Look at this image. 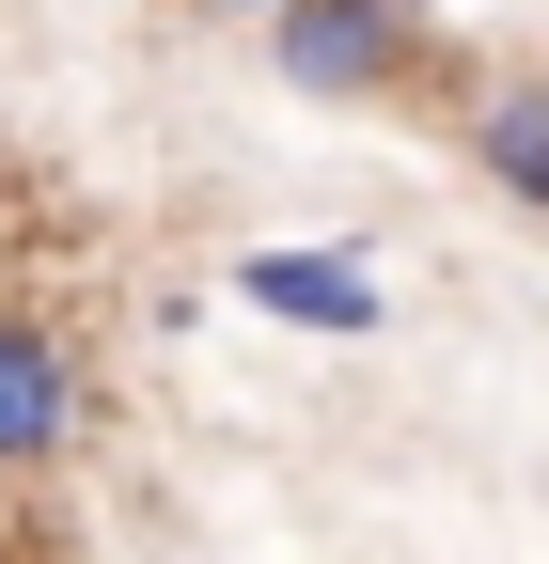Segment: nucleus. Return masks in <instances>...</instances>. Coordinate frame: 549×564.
Instances as JSON below:
<instances>
[{"label":"nucleus","mask_w":549,"mask_h":564,"mask_svg":"<svg viewBox=\"0 0 549 564\" xmlns=\"http://www.w3.org/2000/svg\"><path fill=\"white\" fill-rule=\"evenodd\" d=\"M189 17H267V0H189Z\"/></svg>","instance_id":"nucleus-5"},{"label":"nucleus","mask_w":549,"mask_h":564,"mask_svg":"<svg viewBox=\"0 0 549 564\" xmlns=\"http://www.w3.org/2000/svg\"><path fill=\"white\" fill-rule=\"evenodd\" d=\"M236 299L283 314V329H330V345H362V329L392 314L377 267H346V251H236Z\"/></svg>","instance_id":"nucleus-3"},{"label":"nucleus","mask_w":549,"mask_h":564,"mask_svg":"<svg viewBox=\"0 0 549 564\" xmlns=\"http://www.w3.org/2000/svg\"><path fill=\"white\" fill-rule=\"evenodd\" d=\"M267 63H283V95L377 110L440 63V32H424V0H267Z\"/></svg>","instance_id":"nucleus-1"},{"label":"nucleus","mask_w":549,"mask_h":564,"mask_svg":"<svg viewBox=\"0 0 549 564\" xmlns=\"http://www.w3.org/2000/svg\"><path fill=\"white\" fill-rule=\"evenodd\" d=\"M455 141H471V173H487L503 204H534V220H549V79H471Z\"/></svg>","instance_id":"nucleus-4"},{"label":"nucleus","mask_w":549,"mask_h":564,"mask_svg":"<svg viewBox=\"0 0 549 564\" xmlns=\"http://www.w3.org/2000/svg\"><path fill=\"white\" fill-rule=\"evenodd\" d=\"M63 440H79V361H63V329L0 314V486L63 470Z\"/></svg>","instance_id":"nucleus-2"}]
</instances>
